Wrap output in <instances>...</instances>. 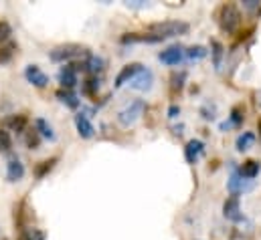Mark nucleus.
Returning a JSON list of instances; mask_svg holds the SVG:
<instances>
[{
	"instance_id": "nucleus-12",
	"label": "nucleus",
	"mask_w": 261,
	"mask_h": 240,
	"mask_svg": "<svg viewBox=\"0 0 261 240\" xmlns=\"http://www.w3.org/2000/svg\"><path fill=\"white\" fill-rule=\"evenodd\" d=\"M202 152H204V143L200 139H191L185 145V160L189 164H196V160L202 156Z\"/></svg>"
},
{
	"instance_id": "nucleus-27",
	"label": "nucleus",
	"mask_w": 261,
	"mask_h": 240,
	"mask_svg": "<svg viewBox=\"0 0 261 240\" xmlns=\"http://www.w3.org/2000/svg\"><path fill=\"white\" fill-rule=\"evenodd\" d=\"M12 147V137L6 129H0V152H10Z\"/></svg>"
},
{
	"instance_id": "nucleus-30",
	"label": "nucleus",
	"mask_w": 261,
	"mask_h": 240,
	"mask_svg": "<svg viewBox=\"0 0 261 240\" xmlns=\"http://www.w3.org/2000/svg\"><path fill=\"white\" fill-rule=\"evenodd\" d=\"M10 35H12L10 24H8V22H4V20H0V45H2V43H6V41L10 39Z\"/></svg>"
},
{
	"instance_id": "nucleus-22",
	"label": "nucleus",
	"mask_w": 261,
	"mask_h": 240,
	"mask_svg": "<svg viewBox=\"0 0 261 240\" xmlns=\"http://www.w3.org/2000/svg\"><path fill=\"white\" fill-rule=\"evenodd\" d=\"M211 49H213V63H215V69H221V59H223V45L219 41H213L211 43Z\"/></svg>"
},
{
	"instance_id": "nucleus-18",
	"label": "nucleus",
	"mask_w": 261,
	"mask_h": 240,
	"mask_svg": "<svg viewBox=\"0 0 261 240\" xmlns=\"http://www.w3.org/2000/svg\"><path fill=\"white\" fill-rule=\"evenodd\" d=\"M253 143H255V133H251V131H243V133L237 137L235 147H237L239 152H247Z\"/></svg>"
},
{
	"instance_id": "nucleus-13",
	"label": "nucleus",
	"mask_w": 261,
	"mask_h": 240,
	"mask_svg": "<svg viewBox=\"0 0 261 240\" xmlns=\"http://www.w3.org/2000/svg\"><path fill=\"white\" fill-rule=\"evenodd\" d=\"M59 83L63 85V89H67V91H71L77 85V69L73 65H65L59 71Z\"/></svg>"
},
{
	"instance_id": "nucleus-19",
	"label": "nucleus",
	"mask_w": 261,
	"mask_h": 240,
	"mask_svg": "<svg viewBox=\"0 0 261 240\" xmlns=\"http://www.w3.org/2000/svg\"><path fill=\"white\" fill-rule=\"evenodd\" d=\"M227 188H229V192H231L233 196H237L239 192H243V190H245V186H243V178H241V174H239L237 170H233L231 178H229V182H227Z\"/></svg>"
},
{
	"instance_id": "nucleus-15",
	"label": "nucleus",
	"mask_w": 261,
	"mask_h": 240,
	"mask_svg": "<svg viewBox=\"0 0 261 240\" xmlns=\"http://www.w3.org/2000/svg\"><path fill=\"white\" fill-rule=\"evenodd\" d=\"M103 67H106V61L101 59V57H97V55H87V61H85V65H83V69H85L91 77H97V73H101Z\"/></svg>"
},
{
	"instance_id": "nucleus-26",
	"label": "nucleus",
	"mask_w": 261,
	"mask_h": 240,
	"mask_svg": "<svg viewBox=\"0 0 261 240\" xmlns=\"http://www.w3.org/2000/svg\"><path fill=\"white\" fill-rule=\"evenodd\" d=\"M6 123H8L10 129H14V131H22V129L27 127V117H24V115H16V117H10Z\"/></svg>"
},
{
	"instance_id": "nucleus-5",
	"label": "nucleus",
	"mask_w": 261,
	"mask_h": 240,
	"mask_svg": "<svg viewBox=\"0 0 261 240\" xmlns=\"http://www.w3.org/2000/svg\"><path fill=\"white\" fill-rule=\"evenodd\" d=\"M223 216H225L229 222H241V220H243L239 196H231V198L225 200V204H223Z\"/></svg>"
},
{
	"instance_id": "nucleus-34",
	"label": "nucleus",
	"mask_w": 261,
	"mask_h": 240,
	"mask_svg": "<svg viewBox=\"0 0 261 240\" xmlns=\"http://www.w3.org/2000/svg\"><path fill=\"white\" fill-rule=\"evenodd\" d=\"M27 143H29L31 147H37V145H39V137H37V131H33V135H29Z\"/></svg>"
},
{
	"instance_id": "nucleus-8",
	"label": "nucleus",
	"mask_w": 261,
	"mask_h": 240,
	"mask_svg": "<svg viewBox=\"0 0 261 240\" xmlns=\"http://www.w3.org/2000/svg\"><path fill=\"white\" fill-rule=\"evenodd\" d=\"M152 81H154V73L150 69H142L134 79H132V89L136 91H148L152 87Z\"/></svg>"
},
{
	"instance_id": "nucleus-32",
	"label": "nucleus",
	"mask_w": 261,
	"mask_h": 240,
	"mask_svg": "<svg viewBox=\"0 0 261 240\" xmlns=\"http://www.w3.org/2000/svg\"><path fill=\"white\" fill-rule=\"evenodd\" d=\"M178 115H180V107H178V105H170V107H168V117H170V119H176Z\"/></svg>"
},
{
	"instance_id": "nucleus-7",
	"label": "nucleus",
	"mask_w": 261,
	"mask_h": 240,
	"mask_svg": "<svg viewBox=\"0 0 261 240\" xmlns=\"http://www.w3.org/2000/svg\"><path fill=\"white\" fill-rule=\"evenodd\" d=\"M144 67L140 65V63H130V65H126V67H122V71L116 75V87H124L126 83H130L132 79L142 71Z\"/></svg>"
},
{
	"instance_id": "nucleus-14",
	"label": "nucleus",
	"mask_w": 261,
	"mask_h": 240,
	"mask_svg": "<svg viewBox=\"0 0 261 240\" xmlns=\"http://www.w3.org/2000/svg\"><path fill=\"white\" fill-rule=\"evenodd\" d=\"M22 176H24V166L20 164L18 158H10L8 164H6V178H8V182L22 180Z\"/></svg>"
},
{
	"instance_id": "nucleus-4",
	"label": "nucleus",
	"mask_w": 261,
	"mask_h": 240,
	"mask_svg": "<svg viewBox=\"0 0 261 240\" xmlns=\"http://www.w3.org/2000/svg\"><path fill=\"white\" fill-rule=\"evenodd\" d=\"M144 109H146V103H144L142 99L132 101L126 109H122V111L118 113V121H120V125H124V127L134 125L136 121L144 115Z\"/></svg>"
},
{
	"instance_id": "nucleus-16",
	"label": "nucleus",
	"mask_w": 261,
	"mask_h": 240,
	"mask_svg": "<svg viewBox=\"0 0 261 240\" xmlns=\"http://www.w3.org/2000/svg\"><path fill=\"white\" fill-rule=\"evenodd\" d=\"M261 166L259 162H255V160H247L245 164H243V168H241V178H245V180H253V178H257V174H259Z\"/></svg>"
},
{
	"instance_id": "nucleus-31",
	"label": "nucleus",
	"mask_w": 261,
	"mask_h": 240,
	"mask_svg": "<svg viewBox=\"0 0 261 240\" xmlns=\"http://www.w3.org/2000/svg\"><path fill=\"white\" fill-rule=\"evenodd\" d=\"M20 240H45V234L33 228L31 232H29V230H24V232L20 234Z\"/></svg>"
},
{
	"instance_id": "nucleus-36",
	"label": "nucleus",
	"mask_w": 261,
	"mask_h": 240,
	"mask_svg": "<svg viewBox=\"0 0 261 240\" xmlns=\"http://www.w3.org/2000/svg\"><path fill=\"white\" fill-rule=\"evenodd\" d=\"M257 131H259V137H261V117H259V121H257Z\"/></svg>"
},
{
	"instance_id": "nucleus-3",
	"label": "nucleus",
	"mask_w": 261,
	"mask_h": 240,
	"mask_svg": "<svg viewBox=\"0 0 261 240\" xmlns=\"http://www.w3.org/2000/svg\"><path fill=\"white\" fill-rule=\"evenodd\" d=\"M87 55H89V53H87L85 47H81V45H73V43L61 45V47H55V49L49 53L51 61H55V63H67V61L79 59V57H87Z\"/></svg>"
},
{
	"instance_id": "nucleus-2",
	"label": "nucleus",
	"mask_w": 261,
	"mask_h": 240,
	"mask_svg": "<svg viewBox=\"0 0 261 240\" xmlns=\"http://www.w3.org/2000/svg\"><path fill=\"white\" fill-rule=\"evenodd\" d=\"M217 20H219V26L227 35H233L241 24V12L235 4H223L217 12Z\"/></svg>"
},
{
	"instance_id": "nucleus-35",
	"label": "nucleus",
	"mask_w": 261,
	"mask_h": 240,
	"mask_svg": "<svg viewBox=\"0 0 261 240\" xmlns=\"http://www.w3.org/2000/svg\"><path fill=\"white\" fill-rule=\"evenodd\" d=\"M257 105L261 107V89H259V93H257Z\"/></svg>"
},
{
	"instance_id": "nucleus-17",
	"label": "nucleus",
	"mask_w": 261,
	"mask_h": 240,
	"mask_svg": "<svg viewBox=\"0 0 261 240\" xmlns=\"http://www.w3.org/2000/svg\"><path fill=\"white\" fill-rule=\"evenodd\" d=\"M35 131L39 133V135H43V137H47V139H55V131H53V127H51V123L47 119H43V117H39V119L35 121Z\"/></svg>"
},
{
	"instance_id": "nucleus-25",
	"label": "nucleus",
	"mask_w": 261,
	"mask_h": 240,
	"mask_svg": "<svg viewBox=\"0 0 261 240\" xmlns=\"http://www.w3.org/2000/svg\"><path fill=\"white\" fill-rule=\"evenodd\" d=\"M245 119V111H243V107L241 105H235L233 109H231V125H241Z\"/></svg>"
},
{
	"instance_id": "nucleus-24",
	"label": "nucleus",
	"mask_w": 261,
	"mask_h": 240,
	"mask_svg": "<svg viewBox=\"0 0 261 240\" xmlns=\"http://www.w3.org/2000/svg\"><path fill=\"white\" fill-rule=\"evenodd\" d=\"M55 164H57V158H51V160H47V162H41V166H37V170H35L37 178H43L49 170H53Z\"/></svg>"
},
{
	"instance_id": "nucleus-1",
	"label": "nucleus",
	"mask_w": 261,
	"mask_h": 240,
	"mask_svg": "<svg viewBox=\"0 0 261 240\" xmlns=\"http://www.w3.org/2000/svg\"><path fill=\"white\" fill-rule=\"evenodd\" d=\"M189 31H191V24L185 20H162V22H154L148 26V33L162 37V39L180 37V35H187Z\"/></svg>"
},
{
	"instance_id": "nucleus-28",
	"label": "nucleus",
	"mask_w": 261,
	"mask_h": 240,
	"mask_svg": "<svg viewBox=\"0 0 261 240\" xmlns=\"http://www.w3.org/2000/svg\"><path fill=\"white\" fill-rule=\"evenodd\" d=\"M185 79H187V73H185V71H180V73H174V75H172V93H176V91H180V89H182Z\"/></svg>"
},
{
	"instance_id": "nucleus-20",
	"label": "nucleus",
	"mask_w": 261,
	"mask_h": 240,
	"mask_svg": "<svg viewBox=\"0 0 261 240\" xmlns=\"http://www.w3.org/2000/svg\"><path fill=\"white\" fill-rule=\"evenodd\" d=\"M57 97L65 103L67 107H71V109H77V107H79V99H77V95H75L73 91L61 89V91H57Z\"/></svg>"
},
{
	"instance_id": "nucleus-21",
	"label": "nucleus",
	"mask_w": 261,
	"mask_h": 240,
	"mask_svg": "<svg viewBox=\"0 0 261 240\" xmlns=\"http://www.w3.org/2000/svg\"><path fill=\"white\" fill-rule=\"evenodd\" d=\"M208 55V51H206V47H202V45H193L189 51H185V57L189 61H200L204 59Z\"/></svg>"
},
{
	"instance_id": "nucleus-29",
	"label": "nucleus",
	"mask_w": 261,
	"mask_h": 240,
	"mask_svg": "<svg viewBox=\"0 0 261 240\" xmlns=\"http://www.w3.org/2000/svg\"><path fill=\"white\" fill-rule=\"evenodd\" d=\"M97 89H99V79H97V77H89V79L85 81V93H87V95H93Z\"/></svg>"
},
{
	"instance_id": "nucleus-23",
	"label": "nucleus",
	"mask_w": 261,
	"mask_h": 240,
	"mask_svg": "<svg viewBox=\"0 0 261 240\" xmlns=\"http://www.w3.org/2000/svg\"><path fill=\"white\" fill-rule=\"evenodd\" d=\"M14 53H16V45L14 43H8V45L0 47V63H8L14 57Z\"/></svg>"
},
{
	"instance_id": "nucleus-33",
	"label": "nucleus",
	"mask_w": 261,
	"mask_h": 240,
	"mask_svg": "<svg viewBox=\"0 0 261 240\" xmlns=\"http://www.w3.org/2000/svg\"><path fill=\"white\" fill-rule=\"evenodd\" d=\"M243 6H245L247 10H255V8L259 6V0H243Z\"/></svg>"
},
{
	"instance_id": "nucleus-11",
	"label": "nucleus",
	"mask_w": 261,
	"mask_h": 240,
	"mask_svg": "<svg viewBox=\"0 0 261 240\" xmlns=\"http://www.w3.org/2000/svg\"><path fill=\"white\" fill-rule=\"evenodd\" d=\"M75 127H77V133H79L83 139H89V137H93V133H95L93 123L89 121V117H87L85 113H77V115H75Z\"/></svg>"
},
{
	"instance_id": "nucleus-6",
	"label": "nucleus",
	"mask_w": 261,
	"mask_h": 240,
	"mask_svg": "<svg viewBox=\"0 0 261 240\" xmlns=\"http://www.w3.org/2000/svg\"><path fill=\"white\" fill-rule=\"evenodd\" d=\"M24 77H27V81H29L31 85H35V87H47V85H49V75L43 73L37 65H29V67L24 69Z\"/></svg>"
},
{
	"instance_id": "nucleus-9",
	"label": "nucleus",
	"mask_w": 261,
	"mask_h": 240,
	"mask_svg": "<svg viewBox=\"0 0 261 240\" xmlns=\"http://www.w3.org/2000/svg\"><path fill=\"white\" fill-rule=\"evenodd\" d=\"M162 41H164L162 37H156V35H152V33H144V35H140V33H128V35H124V37L120 39L122 45H134V43H162Z\"/></svg>"
},
{
	"instance_id": "nucleus-10",
	"label": "nucleus",
	"mask_w": 261,
	"mask_h": 240,
	"mask_svg": "<svg viewBox=\"0 0 261 240\" xmlns=\"http://www.w3.org/2000/svg\"><path fill=\"white\" fill-rule=\"evenodd\" d=\"M158 59L162 61L164 65H178L180 61L185 59V49L178 47V45H172V47L164 49V51L158 55Z\"/></svg>"
}]
</instances>
